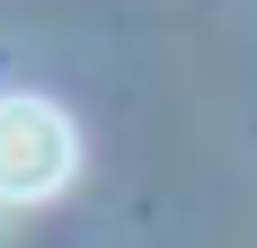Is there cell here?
Returning a JSON list of instances; mask_svg holds the SVG:
<instances>
[{"label":"cell","instance_id":"1","mask_svg":"<svg viewBox=\"0 0 257 248\" xmlns=\"http://www.w3.org/2000/svg\"><path fill=\"white\" fill-rule=\"evenodd\" d=\"M80 177V133L53 98H0V204H53Z\"/></svg>","mask_w":257,"mask_h":248}]
</instances>
